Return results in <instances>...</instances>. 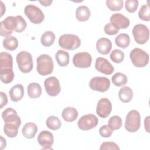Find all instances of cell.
<instances>
[{
  "label": "cell",
  "mask_w": 150,
  "mask_h": 150,
  "mask_svg": "<svg viewBox=\"0 0 150 150\" xmlns=\"http://www.w3.org/2000/svg\"><path fill=\"white\" fill-rule=\"evenodd\" d=\"M2 118L5 122L4 132L9 138L15 137L18 132V128L21 124L20 117L14 109L8 107L2 113Z\"/></svg>",
  "instance_id": "1"
},
{
  "label": "cell",
  "mask_w": 150,
  "mask_h": 150,
  "mask_svg": "<svg viewBox=\"0 0 150 150\" xmlns=\"http://www.w3.org/2000/svg\"><path fill=\"white\" fill-rule=\"evenodd\" d=\"M27 26L26 22L21 15L9 16L0 23V35L7 37L11 36L13 31L21 33L25 30Z\"/></svg>",
  "instance_id": "2"
},
{
  "label": "cell",
  "mask_w": 150,
  "mask_h": 150,
  "mask_svg": "<svg viewBox=\"0 0 150 150\" xmlns=\"http://www.w3.org/2000/svg\"><path fill=\"white\" fill-rule=\"evenodd\" d=\"M36 62V70L39 74L46 76L53 72V61L49 55L46 54H41L38 57Z\"/></svg>",
  "instance_id": "3"
},
{
  "label": "cell",
  "mask_w": 150,
  "mask_h": 150,
  "mask_svg": "<svg viewBox=\"0 0 150 150\" xmlns=\"http://www.w3.org/2000/svg\"><path fill=\"white\" fill-rule=\"evenodd\" d=\"M16 62L19 70L24 73L32 71L33 66L32 54L26 51H21L16 55Z\"/></svg>",
  "instance_id": "4"
},
{
  "label": "cell",
  "mask_w": 150,
  "mask_h": 150,
  "mask_svg": "<svg viewBox=\"0 0 150 150\" xmlns=\"http://www.w3.org/2000/svg\"><path fill=\"white\" fill-rule=\"evenodd\" d=\"M141 126V116L139 112L135 110H131L126 116L124 127L129 132H135Z\"/></svg>",
  "instance_id": "5"
},
{
  "label": "cell",
  "mask_w": 150,
  "mask_h": 150,
  "mask_svg": "<svg viewBox=\"0 0 150 150\" xmlns=\"http://www.w3.org/2000/svg\"><path fill=\"white\" fill-rule=\"evenodd\" d=\"M132 63L137 67H144L148 64L149 54L139 48L133 49L129 54Z\"/></svg>",
  "instance_id": "6"
},
{
  "label": "cell",
  "mask_w": 150,
  "mask_h": 150,
  "mask_svg": "<svg viewBox=\"0 0 150 150\" xmlns=\"http://www.w3.org/2000/svg\"><path fill=\"white\" fill-rule=\"evenodd\" d=\"M59 45L63 49L73 50L80 47L81 40L77 35L73 34H64L60 36Z\"/></svg>",
  "instance_id": "7"
},
{
  "label": "cell",
  "mask_w": 150,
  "mask_h": 150,
  "mask_svg": "<svg viewBox=\"0 0 150 150\" xmlns=\"http://www.w3.org/2000/svg\"><path fill=\"white\" fill-rule=\"evenodd\" d=\"M24 12L26 17L33 24H40L45 19L43 11L35 5H26L24 9Z\"/></svg>",
  "instance_id": "8"
},
{
  "label": "cell",
  "mask_w": 150,
  "mask_h": 150,
  "mask_svg": "<svg viewBox=\"0 0 150 150\" xmlns=\"http://www.w3.org/2000/svg\"><path fill=\"white\" fill-rule=\"evenodd\" d=\"M132 35L135 41L138 44L143 45L149 40V30L144 24H137L132 29Z\"/></svg>",
  "instance_id": "9"
},
{
  "label": "cell",
  "mask_w": 150,
  "mask_h": 150,
  "mask_svg": "<svg viewBox=\"0 0 150 150\" xmlns=\"http://www.w3.org/2000/svg\"><path fill=\"white\" fill-rule=\"evenodd\" d=\"M97 117L92 114H88L80 117L77 122L78 127L83 131H88L95 128L98 124Z\"/></svg>",
  "instance_id": "10"
},
{
  "label": "cell",
  "mask_w": 150,
  "mask_h": 150,
  "mask_svg": "<svg viewBox=\"0 0 150 150\" xmlns=\"http://www.w3.org/2000/svg\"><path fill=\"white\" fill-rule=\"evenodd\" d=\"M89 86L93 90L104 93L109 89L110 81L105 77H94L90 80Z\"/></svg>",
  "instance_id": "11"
},
{
  "label": "cell",
  "mask_w": 150,
  "mask_h": 150,
  "mask_svg": "<svg viewBox=\"0 0 150 150\" xmlns=\"http://www.w3.org/2000/svg\"><path fill=\"white\" fill-rule=\"evenodd\" d=\"M44 86L48 95L52 97L57 96L60 92L59 80L56 77H49L44 81Z\"/></svg>",
  "instance_id": "12"
},
{
  "label": "cell",
  "mask_w": 150,
  "mask_h": 150,
  "mask_svg": "<svg viewBox=\"0 0 150 150\" xmlns=\"http://www.w3.org/2000/svg\"><path fill=\"white\" fill-rule=\"evenodd\" d=\"M92 62V57L87 52H79L74 55L73 57V64L78 68H88Z\"/></svg>",
  "instance_id": "13"
},
{
  "label": "cell",
  "mask_w": 150,
  "mask_h": 150,
  "mask_svg": "<svg viewBox=\"0 0 150 150\" xmlns=\"http://www.w3.org/2000/svg\"><path fill=\"white\" fill-rule=\"evenodd\" d=\"M112 110L111 101L107 98L100 99L97 105L96 113L101 118H105L109 116Z\"/></svg>",
  "instance_id": "14"
},
{
  "label": "cell",
  "mask_w": 150,
  "mask_h": 150,
  "mask_svg": "<svg viewBox=\"0 0 150 150\" xmlns=\"http://www.w3.org/2000/svg\"><path fill=\"white\" fill-rule=\"evenodd\" d=\"M38 141L43 149H51L54 142L53 135L50 131H42L38 135Z\"/></svg>",
  "instance_id": "15"
},
{
  "label": "cell",
  "mask_w": 150,
  "mask_h": 150,
  "mask_svg": "<svg viewBox=\"0 0 150 150\" xmlns=\"http://www.w3.org/2000/svg\"><path fill=\"white\" fill-rule=\"evenodd\" d=\"M95 68L98 71L106 75H110L114 71V68L110 62L107 59L101 57L96 59Z\"/></svg>",
  "instance_id": "16"
},
{
  "label": "cell",
  "mask_w": 150,
  "mask_h": 150,
  "mask_svg": "<svg viewBox=\"0 0 150 150\" xmlns=\"http://www.w3.org/2000/svg\"><path fill=\"white\" fill-rule=\"evenodd\" d=\"M110 22L120 29H127L130 24L129 19L120 13H114L110 17Z\"/></svg>",
  "instance_id": "17"
},
{
  "label": "cell",
  "mask_w": 150,
  "mask_h": 150,
  "mask_svg": "<svg viewBox=\"0 0 150 150\" xmlns=\"http://www.w3.org/2000/svg\"><path fill=\"white\" fill-rule=\"evenodd\" d=\"M112 48L111 40L106 38H101L96 42V49L97 51L102 54H107L110 53Z\"/></svg>",
  "instance_id": "18"
},
{
  "label": "cell",
  "mask_w": 150,
  "mask_h": 150,
  "mask_svg": "<svg viewBox=\"0 0 150 150\" xmlns=\"http://www.w3.org/2000/svg\"><path fill=\"white\" fill-rule=\"evenodd\" d=\"M9 97L12 101L17 102L22 99L24 96V88L22 84L13 86L9 91Z\"/></svg>",
  "instance_id": "19"
},
{
  "label": "cell",
  "mask_w": 150,
  "mask_h": 150,
  "mask_svg": "<svg viewBox=\"0 0 150 150\" xmlns=\"http://www.w3.org/2000/svg\"><path fill=\"white\" fill-rule=\"evenodd\" d=\"M38 130V128L36 124L33 122H27L23 127L22 133L25 138L32 139L34 138Z\"/></svg>",
  "instance_id": "20"
},
{
  "label": "cell",
  "mask_w": 150,
  "mask_h": 150,
  "mask_svg": "<svg viewBox=\"0 0 150 150\" xmlns=\"http://www.w3.org/2000/svg\"><path fill=\"white\" fill-rule=\"evenodd\" d=\"M13 68V59L8 52H1L0 54V70Z\"/></svg>",
  "instance_id": "21"
},
{
  "label": "cell",
  "mask_w": 150,
  "mask_h": 150,
  "mask_svg": "<svg viewBox=\"0 0 150 150\" xmlns=\"http://www.w3.org/2000/svg\"><path fill=\"white\" fill-rule=\"evenodd\" d=\"M91 12L90 9L85 5L79 6L76 11V19L80 22L87 21L90 17Z\"/></svg>",
  "instance_id": "22"
},
{
  "label": "cell",
  "mask_w": 150,
  "mask_h": 150,
  "mask_svg": "<svg viewBox=\"0 0 150 150\" xmlns=\"http://www.w3.org/2000/svg\"><path fill=\"white\" fill-rule=\"evenodd\" d=\"M62 117L67 122H73L78 117L77 110L71 107H67L63 109L62 112Z\"/></svg>",
  "instance_id": "23"
},
{
  "label": "cell",
  "mask_w": 150,
  "mask_h": 150,
  "mask_svg": "<svg viewBox=\"0 0 150 150\" xmlns=\"http://www.w3.org/2000/svg\"><path fill=\"white\" fill-rule=\"evenodd\" d=\"M27 93L30 98H39L42 94V88L38 83H31L27 87Z\"/></svg>",
  "instance_id": "24"
},
{
  "label": "cell",
  "mask_w": 150,
  "mask_h": 150,
  "mask_svg": "<svg viewBox=\"0 0 150 150\" xmlns=\"http://www.w3.org/2000/svg\"><path fill=\"white\" fill-rule=\"evenodd\" d=\"M118 97L120 101L122 103H129L132 99L133 91L130 87L124 86L120 89L118 92Z\"/></svg>",
  "instance_id": "25"
},
{
  "label": "cell",
  "mask_w": 150,
  "mask_h": 150,
  "mask_svg": "<svg viewBox=\"0 0 150 150\" xmlns=\"http://www.w3.org/2000/svg\"><path fill=\"white\" fill-rule=\"evenodd\" d=\"M55 58L57 63L61 67H65L69 63V54L63 50H58L55 54Z\"/></svg>",
  "instance_id": "26"
},
{
  "label": "cell",
  "mask_w": 150,
  "mask_h": 150,
  "mask_svg": "<svg viewBox=\"0 0 150 150\" xmlns=\"http://www.w3.org/2000/svg\"><path fill=\"white\" fill-rule=\"evenodd\" d=\"M2 45L5 49L10 51H13L18 47V41L15 36H9L4 39Z\"/></svg>",
  "instance_id": "27"
},
{
  "label": "cell",
  "mask_w": 150,
  "mask_h": 150,
  "mask_svg": "<svg viewBox=\"0 0 150 150\" xmlns=\"http://www.w3.org/2000/svg\"><path fill=\"white\" fill-rule=\"evenodd\" d=\"M55 35L52 31L45 32L40 39V42L42 45L45 47H49L52 46L55 40Z\"/></svg>",
  "instance_id": "28"
},
{
  "label": "cell",
  "mask_w": 150,
  "mask_h": 150,
  "mask_svg": "<svg viewBox=\"0 0 150 150\" xmlns=\"http://www.w3.org/2000/svg\"><path fill=\"white\" fill-rule=\"evenodd\" d=\"M15 77L12 69H5L0 70V78L1 81L4 84H9L11 83Z\"/></svg>",
  "instance_id": "29"
},
{
  "label": "cell",
  "mask_w": 150,
  "mask_h": 150,
  "mask_svg": "<svg viewBox=\"0 0 150 150\" xmlns=\"http://www.w3.org/2000/svg\"><path fill=\"white\" fill-rule=\"evenodd\" d=\"M115 43L117 46L125 49L130 44V38L127 33H120L115 38Z\"/></svg>",
  "instance_id": "30"
},
{
  "label": "cell",
  "mask_w": 150,
  "mask_h": 150,
  "mask_svg": "<svg viewBox=\"0 0 150 150\" xmlns=\"http://www.w3.org/2000/svg\"><path fill=\"white\" fill-rule=\"evenodd\" d=\"M112 83L117 87L124 86L128 81V78L124 73L118 72L115 73L111 77Z\"/></svg>",
  "instance_id": "31"
},
{
  "label": "cell",
  "mask_w": 150,
  "mask_h": 150,
  "mask_svg": "<svg viewBox=\"0 0 150 150\" xmlns=\"http://www.w3.org/2000/svg\"><path fill=\"white\" fill-rule=\"evenodd\" d=\"M47 127L52 130H57L62 125L60 120L56 116L52 115L47 118L46 121Z\"/></svg>",
  "instance_id": "32"
},
{
  "label": "cell",
  "mask_w": 150,
  "mask_h": 150,
  "mask_svg": "<svg viewBox=\"0 0 150 150\" xmlns=\"http://www.w3.org/2000/svg\"><path fill=\"white\" fill-rule=\"evenodd\" d=\"M122 124V119L118 115L111 117L108 121V125L112 131L120 129L121 127Z\"/></svg>",
  "instance_id": "33"
},
{
  "label": "cell",
  "mask_w": 150,
  "mask_h": 150,
  "mask_svg": "<svg viewBox=\"0 0 150 150\" xmlns=\"http://www.w3.org/2000/svg\"><path fill=\"white\" fill-rule=\"evenodd\" d=\"M124 2L122 0H107V8L112 11H120L123 8Z\"/></svg>",
  "instance_id": "34"
},
{
  "label": "cell",
  "mask_w": 150,
  "mask_h": 150,
  "mask_svg": "<svg viewBox=\"0 0 150 150\" xmlns=\"http://www.w3.org/2000/svg\"><path fill=\"white\" fill-rule=\"evenodd\" d=\"M110 57L113 62L120 63L124 60V53L121 50L115 49L111 52Z\"/></svg>",
  "instance_id": "35"
},
{
  "label": "cell",
  "mask_w": 150,
  "mask_h": 150,
  "mask_svg": "<svg viewBox=\"0 0 150 150\" xmlns=\"http://www.w3.org/2000/svg\"><path fill=\"white\" fill-rule=\"evenodd\" d=\"M138 16L141 19L145 21H149L150 20L149 5L145 4L141 6L138 12Z\"/></svg>",
  "instance_id": "36"
},
{
  "label": "cell",
  "mask_w": 150,
  "mask_h": 150,
  "mask_svg": "<svg viewBox=\"0 0 150 150\" xmlns=\"http://www.w3.org/2000/svg\"><path fill=\"white\" fill-rule=\"evenodd\" d=\"M138 6V1L137 0H127L125 2V8L126 10L130 12H135Z\"/></svg>",
  "instance_id": "37"
},
{
  "label": "cell",
  "mask_w": 150,
  "mask_h": 150,
  "mask_svg": "<svg viewBox=\"0 0 150 150\" xmlns=\"http://www.w3.org/2000/svg\"><path fill=\"white\" fill-rule=\"evenodd\" d=\"M104 30V32L107 35H114L118 32L119 28L115 24L110 22L105 25Z\"/></svg>",
  "instance_id": "38"
},
{
  "label": "cell",
  "mask_w": 150,
  "mask_h": 150,
  "mask_svg": "<svg viewBox=\"0 0 150 150\" xmlns=\"http://www.w3.org/2000/svg\"><path fill=\"white\" fill-rule=\"evenodd\" d=\"M113 133V131L108 127V125H104L101 126L99 129L100 135L104 138H108L111 136Z\"/></svg>",
  "instance_id": "39"
},
{
  "label": "cell",
  "mask_w": 150,
  "mask_h": 150,
  "mask_svg": "<svg viewBox=\"0 0 150 150\" xmlns=\"http://www.w3.org/2000/svg\"><path fill=\"white\" fill-rule=\"evenodd\" d=\"M100 150H105V149H120L119 146L118 145L111 141H108V142H104L103 143L101 144L100 148Z\"/></svg>",
  "instance_id": "40"
},
{
  "label": "cell",
  "mask_w": 150,
  "mask_h": 150,
  "mask_svg": "<svg viewBox=\"0 0 150 150\" xmlns=\"http://www.w3.org/2000/svg\"><path fill=\"white\" fill-rule=\"evenodd\" d=\"M0 94H1V108H2V107L5 105H6L8 103V97L6 94L2 91H1Z\"/></svg>",
  "instance_id": "41"
},
{
  "label": "cell",
  "mask_w": 150,
  "mask_h": 150,
  "mask_svg": "<svg viewBox=\"0 0 150 150\" xmlns=\"http://www.w3.org/2000/svg\"><path fill=\"white\" fill-rule=\"evenodd\" d=\"M149 116H147L146 118L144 120V125H145V129L148 132H149Z\"/></svg>",
  "instance_id": "42"
},
{
  "label": "cell",
  "mask_w": 150,
  "mask_h": 150,
  "mask_svg": "<svg viewBox=\"0 0 150 150\" xmlns=\"http://www.w3.org/2000/svg\"><path fill=\"white\" fill-rule=\"evenodd\" d=\"M39 2L44 6H49L51 5L53 1L52 0H44V1H39Z\"/></svg>",
  "instance_id": "43"
},
{
  "label": "cell",
  "mask_w": 150,
  "mask_h": 150,
  "mask_svg": "<svg viewBox=\"0 0 150 150\" xmlns=\"http://www.w3.org/2000/svg\"><path fill=\"white\" fill-rule=\"evenodd\" d=\"M6 142L5 139H4L2 136H1V149H4L6 147Z\"/></svg>",
  "instance_id": "44"
},
{
  "label": "cell",
  "mask_w": 150,
  "mask_h": 150,
  "mask_svg": "<svg viewBox=\"0 0 150 150\" xmlns=\"http://www.w3.org/2000/svg\"><path fill=\"white\" fill-rule=\"evenodd\" d=\"M1 17H2L4 12H5V6L2 1H1Z\"/></svg>",
  "instance_id": "45"
}]
</instances>
